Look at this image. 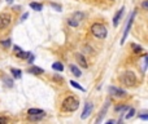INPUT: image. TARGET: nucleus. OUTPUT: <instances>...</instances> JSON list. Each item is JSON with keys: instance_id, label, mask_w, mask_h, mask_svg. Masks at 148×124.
I'll return each instance as SVG.
<instances>
[{"instance_id": "f257e3e1", "label": "nucleus", "mask_w": 148, "mask_h": 124, "mask_svg": "<svg viewBox=\"0 0 148 124\" xmlns=\"http://www.w3.org/2000/svg\"><path fill=\"white\" fill-rule=\"evenodd\" d=\"M79 107V100L74 96H68L66 98H64L62 101V105H61V108L66 113H74V111L78 110Z\"/></svg>"}, {"instance_id": "f03ea898", "label": "nucleus", "mask_w": 148, "mask_h": 124, "mask_svg": "<svg viewBox=\"0 0 148 124\" xmlns=\"http://www.w3.org/2000/svg\"><path fill=\"white\" fill-rule=\"evenodd\" d=\"M91 34H92L95 38L98 39H105L108 36V28L100 22H95L91 25V28H90Z\"/></svg>"}, {"instance_id": "7ed1b4c3", "label": "nucleus", "mask_w": 148, "mask_h": 124, "mask_svg": "<svg viewBox=\"0 0 148 124\" xmlns=\"http://www.w3.org/2000/svg\"><path fill=\"white\" fill-rule=\"evenodd\" d=\"M119 82L123 85H126V87H134L136 84V75L132 71H125L119 76Z\"/></svg>"}, {"instance_id": "20e7f679", "label": "nucleus", "mask_w": 148, "mask_h": 124, "mask_svg": "<svg viewBox=\"0 0 148 124\" xmlns=\"http://www.w3.org/2000/svg\"><path fill=\"white\" fill-rule=\"evenodd\" d=\"M83 18H85V13L83 12H75V13H73L72 17L68 18L66 23L70 26V27H78L79 23L83 21Z\"/></svg>"}, {"instance_id": "39448f33", "label": "nucleus", "mask_w": 148, "mask_h": 124, "mask_svg": "<svg viewBox=\"0 0 148 124\" xmlns=\"http://www.w3.org/2000/svg\"><path fill=\"white\" fill-rule=\"evenodd\" d=\"M10 23H12V16L7 12L0 13V30H5Z\"/></svg>"}, {"instance_id": "423d86ee", "label": "nucleus", "mask_w": 148, "mask_h": 124, "mask_svg": "<svg viewBox=\"0 0 148 124\" xmlns=\"http://www.w3.org/2000/svg\"><path fill=\"white\" fill-rule=\"evenodd\" d=\"M135 14H136V10H132V13L130 14V18L127 21V25H126V28H125V31H123V35H122V39H121V44H125V41H126V38H127V35H129V32H130V28H131V25H132V22H134V18H135Z\"/></svg>"}, {"instance_id": "0eeeda50", "label": "nucleus", "mask_w": 148, "mask_h": 124, "mask_svg": "<svg viewBox=\"0 0 148 124\" xmlns=\"http://www.w3.org/2000/svg\"><path fill=\"white\" fill-rule=\"evenodd\" d=\"M108 92L110 96H113V97H117V98H123L127 96L126 90L121 89V88L118 87H114V85H110V87L108 88Z\"/></svg>"}, {"instance_id": "6e6552de", "label": "nucleus", "mask_w": 148, "mask_h": 124, "mask_svg": "<svg viewBox=\"0 0 148 124\" xmlns=\"http://www.w3.org/2000/svg\"><path fill=\"white\" fill-rule=\"evenodd\" d=\"M13 53H14V56H16V57H18V58L26 59L30 52H25L23 49H21L18 45H13Z\"/></svg>"}, {"instance_id": "1a4fd4ad", "label": "nucleus", "mask_w": 148, "mask_h": 124, "mask_svg": "<svg viewBox=\"0 0 148 124\" xmlns=\"http://www.w3.org/2000/svg\"><path fill=\"white\" fill-rule=\"evenodd\" d=\"M92 108H93L92 102H86L85 108H83V111H82V115H80V118H82V119L88 118V116H90V114L92 113Z\"/></svg>"}, {"instance_id": "9d476101", "label": "nucleus", "mask_w": 148, "mask_h": 124, "mask_svg": "<svg viewBox=\"0 0 148 124\" xmlns=\"http://www.w3.org/2000/svg\"><path fill=\"white\" fill-rule=\"evenodd\" d=\"M109 105H110V101H106V102L104 103V106L101 107L100 113H99V118L96 119V123H100V121L103 120V118L105 116V113L108 111V108H109Z\"/></svg>"}, {"instance_id": "9b49d317", "label": "nucleus", "mask_w": 148, "mask_h": 124, "mask_svg": "<svg viewBox=\"0 0 148 124\" xmlns=\"http://www.w3.org/2000/svg\"><path fill=\"white\" fill-rule=\"evenodd\" d=\"M75 59L78 61L79 66L85 67V69H87V67H88V63H87V61H86V57L83 56V54H80V53H75Z\"/></svg>"}, {"instance_id": "f8f14e48", "label": "nucleus", "mask_w": 148, "mask_h": 124, "mask_svg": "<svg viewBox=\"0 0 148 124\" xmlns=\"http://www.w3.org/2000/svg\"><path fill=\"white\" fill-rule=\"evenodd\" d=\"M123 10H125V8H123V7L119 8L118 12H117V13H116V16H114V18H113V26H114V27H116V26L119 23V20H121L122 14H123Z\"/></svg>"}, {"instance_id": "ddd939ff", "label": "nucleus", "mask_w": 148, "mask_h": 124, "mask_svg": "<svg viewBox=\"0 0 148 124\" xmlns=\"http://www.w3.org/2000/svg\"><path fill=\"white\" fill-rule=\"evenodd\" d=\"M27 72L34 74V75H42V74H44V70L42 69V67H38V66H31L30 69L27 70Z\"/></svg>"}, {"instance_id": "4468645a", "label": "nucleus", "mask_w": 148, "mask_h": 124, "mask_svg": "<svg viewBox=\"0 0 148 124\" xmlns=\"http://www.w3.org/2000/svg\"><path fill=\"white\" fill-rule=\"evenodd\" d=\"M27 118H29V120L30 121H39V120H42V119L46 118V113L44 114H38V115H27Z\"/></svg>"}, {"instance_id": "2eb2a0df", "label": "nucleus", "mask_w": 148, "mask_h": 124, "mask_svg": "<svg viewBox=\"0 0 148 124\" xmlns=\"http://www.w3.org/2000/svg\"><path fill=\"white\" fill-rule=\"evenodd\" d=\"M69 69H70V71H72V74L74 75L75 78H79L80 75H82V72H80V70L78 69V67L75 66V65H70V66H69Z\"/></svg>"}, {"instance_id": "dca6fc26", "label": "nucleus", "mask_w": 148, "mask_h": 124, "mask_svg": "<svg viewBox=\"0 0 148 124\" xmlns=\"http://www.w3.org/2000/svg\"><path fill=\"white\" fill-rule=\"evenodd\" d=\"M10 72H12V75H13L14 79H21V76H22V71H21L20 69H14V67H12V69H10Z\"/></svg>"}, {"instance_id": "f3484780", "label": "nucleus", "mask_w": 148, "mask_h": 124, "mask_svg": "<svg viewBox=\"0 0 148 124\" xmlns=\"http://www.w3.org/2000/svg\"><path fill=\"white\" fill-rule=\"evenodd\" d=\"M30 8L34 10H36V12H40L42 9H43V4H40V3H35V1H31L30 3Z\"/></svg>"}, {"instance_id": "a211bd4d", "label": "nucleus", "mask_w": 148, "mask_h": 124, "mask_svg": "<svg viewBox=\"0 0 148 124\" xmlns=\"http://www.w3.org/2000/svg\"><path fill=\"white\" fill-rule=\"evenodd\" d=\"M52 69H53L55 71H59V72L64 71V66H62L61 62H53V63H52Z\"/></svg>"}, {"instance_id": "6ab92c4d", "label": "nucleus", "mask_w": 148, "mask_h": 124, "mask_svg": "<svg viewBox=\"0 0 148 124\" xmlns=\"http://www.w3.org/2000/svg\"><path fill=\"white\" fill-rule=\"evenodd\" d=\"M46 111L40 110V108H29L27 110V115H38V114H44Z\"/></svg>"}, {"instance_id": "aec40b11", "label": "nucleus", "mask_w": 148, "mask_h": 124, "mask_svg": "<svg viewBox=\"0 0 148 124\" xmlns=\"http://www.w3.org/2000/svg\"><path fill=\"white\" fill-rule=\"evenodd\" d=\"M3 82H4V84L7 85L8 88H12L13 87V80L10 79L9 76H7V75H3Z\"/></svg>"}, {"instance_id": "412c9836", "label": "nucleus", "mask_w": 148, "mask_h": 124, "mask_svg": "<svg viewBox=\"0 0 148 124\" xmlns=\"http://www.w3.org/2000/svg\"><path fill=\"white\" fill-rule=\"evenodd\" d=\"M129 106L127 105H123V106H116V113H121V115H123L127 110H129Z\"/></svg>"}, {"instance_id": "4be33fe9", "label": "nucleus", "mask_w": 148, "mask_h": 124, "mask_svg": "<svg viewBox=\"0 0 148 124\" xmlns=\"http://www.w3.org/2000/svg\"><path fill=\"white\" fill-rule=\"evenodd\" d=\"M69 83H70V84H72V87H74V88H75V89H78V90H82V92H85V88H83L80 84H78V83L75 82V80H70Z\"/></svg>"}, {"instance_id": "5701e85b", "label": "nucleus", "mask_w": 148, "mask_h": 124, "mask_svg": "<svg viewBox=\"0 0 148 124\" xmlns=\"http://www.w3.org/2000/svg\"><path fill=\"white\" fill-rule=\"evenodd\" d=\"M131 48H132V52H134V53H136V54H139V53H142V52H143V48H142V46H140V45H136V44H132Z\"/></svg>"}, {"instance_id": "b1692460", "label": "nucleus", "mask_w": 148, "mask_h": 124, "mask_svg": "<svg viewBox=\"0 0 148 124\" xmlns=\"http://www.w3.org/2000/svg\"><path fill=\"white\" fill-rule=\"evenodd\" d=\"M126 115H125V116H126V119H130V118H132V116H134L135 115V110H134V108H132V107H130L129 108V110H127L126 111Z\"/></svg>"}, {"instance_id": "393cba45", "label": "nucleus", "mask_w": 148, "mask_h": 124, "mask_svg": "<svg viewBox=\"0 0 148 124\" xmlns=\"http://www.w3.org/2000/svg\"><path fill=\"white\" fill-rule=\"evenodd\" d=\"M10 44H12V40L10 39H7V40H3L1 41V45H3V48H5V49H8L10 46Z\"/></svg>"}, {"instance_id": "a878e982", "label": "nucleus", "mask_w": 148, "mask_h": 124, "mask_svg": "<svg viewBox=\"0 0 148 124\" xmlns=\"http://www.w3.org/2000/svg\"><path fill=\"white\" fill-rule=\"evenodd\" d=\"M26 59H27V63L33 65V63H34V59H35V56H34V54L30 52V53H29V56H27V58H26Z\"/></svg>"}, {"instance_id": "bb28decb", "label": "nucleus", "mask_w": 148, "mask_h": 124, "mask_svg": "<svg viewBox=\"0 0 148 124\" xmlns=\"http://www.w3.org/2000/svg\"><path fill=\"white\" fill-rule=\"evenodd\" d=\"M51 7H52V8H55V9H56V10H57V12H61V10H62L61 5L56 4V3H51Z\"/></svg>"}, {"instance_id": "cd10ccee", "label": "nucleus", "mask_w": 148, "mask_h": 124, "mask_svg": "<svg viewBox=\"0 0 148 124\" xmlns=\"http://www.w3.org/2000/svg\"><path fill=\"white\" fill-rule=\"evenodd\" d=\"M139 119H143V120H148V114L147 113H143L142 115H138Z\"/></svg>"}, {"instance_id": "c85d7f7f", "label": "nucleus", "mask_w": 148, "mask_h": 124, "mask_svg": "<svg viewBox=\"0 0 148 124\" xmlns=\"http://www.w3.org/2000/svg\"><path fill=\"white\" fill-rule=\"evenodd\" d=\"M8 121H9L8 118H5V116H0V124H5V123H8Z\"/></svg>"}, {"instance_id": "c756f323", "label": "nucleus", "mask_w": 148, "mask_h": 124, "mask_svg": "<svg viewBox=\"0 0 148 124\" xmlns=\"http://www.w3.org/2000/svg\"><path fill=\"white\" fill-rule=\"evenodd\" d=\"M147 8H148V1L144 0V1H143V9H147Z\"/></svg>"}, {"instance_id": "7c9ffc66", "label": "nucleus", "mask_w": 148, "mask_h": 124, "mask_svg": "<svg viewBox=\"0 0 148 124\" xmlns=\"http://www.w3.org/2000/svg\"><path fill=\"white\" fill-rule=\"evenodd\" d=\"M27 17H29V13H25V14H23L22 17H21V21H25Z\"/></svg>"}, {"instance_id": "2f4dec72", "label": "nucleus", "mask_w": 148, "mask_h": 124, "mask_svg": "<svg viewBox=\"0 0 148 124\" xmlns=\"http://www.w3.org/2000/svg\"><path fill=\"white\" fill-rule=\"evenodd\" d=\"M55 79L59 80V82H62V78H61V76H59V75H55Z\"/></svg>"}, {"instance_id": "473e14b6", "label": "nucleus", "mask_w": 148, "mask_h": 124, "mask_svg": "<svg viewBox=\"0 0 148 124\" xmlns=\"http://www.w3.org/2000/svg\"><path fill=\"white\" fill-rule=\"evenodd\" d=\"M106 123H108V124H113V123H116V120H108Z\"/></svg>"}, {"instance_id": "72a5a7b5", "label": "nucleus", "mask_w": 148, "mask_h": 124, "mask_svg": "<svg viewBox=\"0 0 148 124\" xmlns=\"http://www.w3.org/2000/svg\"><path fill=\"white\" fill-rule=\"evenodd\" d=\"M13 1V0H7V3H12Z\"/></svg>"}]
</instances>
